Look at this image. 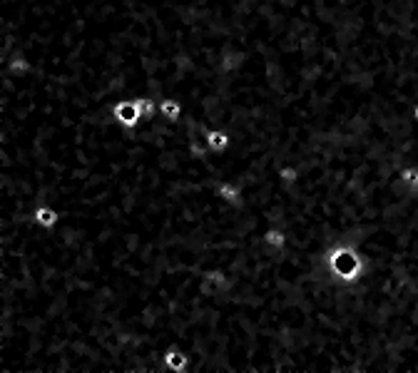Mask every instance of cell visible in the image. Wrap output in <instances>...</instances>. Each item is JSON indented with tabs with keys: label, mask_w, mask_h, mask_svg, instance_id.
<instances>
[{
	"label": "cell",
	"mask_w": 418,
	"mask_h": 373,
	"mask_svg": "<svg viewBox=\"0 0 418 373\" xmlns=\"http://www.w3.org/2000/svg\"><path fill=\"white\" fill-rule=\"evenodd\" d=\"M214 194H217L219 202L227 207H239L244 199L242 184H237L234 180H219L217 184H214Z\"/></svg>",
	"instance_id": "5"
},
{
	"label": "cell",
	"mask_w": 418,
	"mask_h": 373,
	"mask_svg": "<svg viewBox=\"0 0 418 373\" xmlns=\"http://www.w3.org/2000/svg\"><path fill=\"white\" fill-rule=\"evenodd\" d=\"M324 269L329 279L339 284L341 289H356L366 276V256L356 244L351 242H336L326 249L324 254Z\"/></svg>",
	"instance_id": "1"
},
{
	"label": "cell",
	"mask_w": 418,
	"mask_h": 373,
	"mask_svg": "<svg viewBox=\"0 0 418 373\" xmlns=\"http://www.w3.org/2000/svg\"><path fill=\"white\" fill-rule=\"evenodd\" d=\"M30 219L35 227H40V229H55L63 217H60V209H57L55 204H50V202H40V204H35V209H32Z\"/></svg>",
	"instance_id": "3"
},
{
	"label": "cell",
	"mask_w": 418,
	"mask_h": 373,
	"mask_svg": "<svg viewBox=\"0 0 418 373\" xmlns=\"http://www.w3.org/2000/svg\"><path fill=\"white\" fill-rule=\"evenodd\" d=\"M184 115V105L177 97H162L160 99V117L167 124H177Z\"/></svg>",
	"instance_id": "8"
},
{
	"label": "cell",
	"mask_w": 418,
	"mask_h": 373,
	"mask_svg": "<svg viewBox=\"0 0 418 373\" xmlns=\"http://www.w3.org/2000/svg\"><path fill=\"white\" fill-rule=\"evenodd\" d=\"M205 147L212 152V155H222L231 147V132L227 130H209L205 132Z\"/></svg>",
	"instance_id": "7"
},
{
	"label": "cell",
	"mask_w": 418,
	"mask_h": 373,
	"mask_svg": "<svg viewBox=\"0 0 418 373\" xmlns=\"http://www.w3.org/2000/svg\"><path fill=\"white\" fill-rule=\"evenodd\" d=\"M262 247L267 251H284L289 247V231L284 227H267L262 231Z\"/></svg>",
	"instance_id": "6"
},
{
	"label": "cell",
	"mask_w": 418,
	"mask_h": 373,
	"mask_svg": "<svg viewBox=\"0 0 418 373\" xmlns=\"http://www.w3.org/2000/svg\"><path fill=\"white\" fill-rule=\"evenodd\" d=\"M162 363H164V371L189 373V366H192V356H189V351H184V348L172 346L162 354Z\"/></svg>",
	"instance_id": "4"
},
{
	"label": "cell",
	"mask_w": 418,
	"mask_h": 373,
	"mask_svg": "<svg viewBox=\"0 0 418 373\" xmlns=\"http://www.w3.org/2000/svg\"><path fill=\"white\" fill-rule=\"evenodd\" d=\"M413 119H416V124H418V102L413 105Z\"/></svg>",
	"instance_id": "9"
},
{
	"label": "cell",
	"mask_w": 418,
	"mask_h": 373,
	"mask_svg": "<svg viewBox=\"0 0 418 373\" xmlns=\"http://www.w3.org/2000/svg\"><path fill=\"white\" fill-rule=\"evenodd\" d=\"M113 117L117 119V124H122L127 130H135V127L142 124V115H140L137 105H135V97H125L120 99V102H115Z\"/></svg>",
	"instance_id": "2"
}]
</instances>
